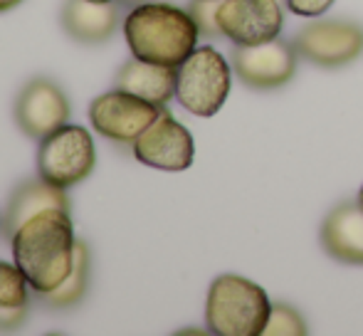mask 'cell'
Masks as SVG:
<instances>
[{
	"label": "cell",
	"mask_w": 363,
	"mask_h": 336,
	"mask_svg": "<svg viewBox=\"0 0 363 336\" xmlns=\"http://www.w3.org/2000/svg\"><path fill=\"white\" fill-rule=\"evenodd\" d=\"M336 0H284V8L301 18H321Z\"/></svg>",
	"instance_id": "ffe728a7"
},
{
	"label": "cell",
	"mask_w": 363,
	"mask_h": 336,
	"mask_svg": "<svg viewBox=\"0 0 363 336\" xmlns=\"http://www.w3.org/2000/svg\"><path fill=\"white\" fill-rule=\"evenodd\" d=\"M321 245L344 264H363V206L344 201L331 208L321 225Z\"/></svg>",
	"instance_id": "7c38bea8"
},
{
	"label": "cell",
	"mask_w": 363,
	"mask_h": 336,
	"mask_svg": "<svg viewBox=\"0 0 363 336\" xmlns=\"http://www.w3.org/2000/svg\"><path fill=\"white\" fill-rule=\"evenodd\" d=\"M89 272H91V252L89 247L82 240H77L74 245V262L72 269H69L67 279L60 284L57 289L48 294H38L40 302L48 304L52 309H67V307H77L82 302V297L86 294V284H89Z\"/></svg>",
	"instance_id": "2e32d148"
},
{
	"label": "cell",
	"mask_w": 363,
	"mask_h": 336,
	"mask_svg": "<svg viewBox=\"0 0 363 336\" xmlns=\"http://www.w3.org/2000/svg\"><path fill=\"white\" fill-rule=\"evenodd\" d=\"M119 5H124V8H136V5L146 3V0H116Z\"/></svg>",
	"instance_id": "603a6c76"
},
{
	"label": "cell",
	"mask_w": 363,
	"mask_h": 336,
	"mask_svg": "<svg viewBox=\"0 0 363 336\" xmlns=\"http://www.w3.org/2000/svg\"><path fill=\"white\" fill-rule=\"evenodd\" d=\"M218 8H220V0H191V5H188V13L193 15L198 30L206 38H218L220 35Z\"/></svg>",
	"instance_id": "d6986e66"
},
{
	"label": "cell",
	"mask_w": 363,
	"mask_h": 336,
	"mask_svg": "<svg viewBox=\"0 0 363 336\" xmlns=\"http://www.w3.org/2000/svg\"><path fill=\"white\" fill-rule=\"evenodd\" d=\"M15 121L20 131L35 141H43L69 119V99L57 82L48 77H35L20 89L15 99Z\"/></svg>",
	"instance_id": "8fae6325"
},
{
	"label": "cell",
	"mask_w": 363,
	"mask_h": 336,
	"mask_svg": "<svg viewBox=\"0 0 363 336\" xmlns=\"http://www.w3.org/2000/svg\"><path fill=\"white\" fill-rule=\"evenodd\" d=\"M279 3H284V0H279Z\"/></svg>",
	"instance_id": "4316f807"
},
{
	"label": "cell",
	"mask_w": 363,
	"mask_h": 336,
	"mask_svg": "<svg viewBox=\"0 0 363 336\" xmlns=\"http://www.w3.org/2000/svg\"><path fill=\"white\" fill-rule=\"evenodd\" d=\"M296 50L284 40H269L259 45H235L233 50V72L250 89L269 91L279 89L294 77L296 72Z\"/></svg>",
	"instance_id": "ba28073f"
},
{
	"label": "cell",
	"mask_w": 363,
	"mask_h": 336,
	"mask_svg": "<svg viewBox=\"0 0 363 336\" xmlns=\"http://www.w3.org/2000/svg\"><path fill=\"white\" fill-rule=\"evenodd\" d=\"M267 292L240 274H220L208 287L206 324L216 336H259L267 324Z\"/></svg>",
	"instance_id": "3957f363"
},
{
	"label": "cell",
	"mask_w": 363,
	"mask_h": 336,
	"mask_svg": "<svg viewBox=\"0 0 363 336\" xmlns=\"http://www.w3.org/2000/svg\"><path fill=\"white\" fill-rule=\"evenodd\" d=\"M359 203L363 206V186H361V191H359Z\"/></svg>",
	"instance_id": "cb8c5ba5"
},
{
	"label": "cell",
	"mask_w": 363,
	"mask_h": 336,
	"mask_svg": "<svg viewBox=\"0 0 363 336\" xmlns=\"http://www.w3.org/2000/svg\"><path fill=\"white\" fill-rule=\"evenodd\" d=\"M220 35L233 45H259L277 40L284 28L279 0H220Z\"/></svg>",
	"instance_id": "30bf717a"
},
{
	"label": "cell",
	"mask_w": 363,
	"mask_h": 336,
	"mask_svg": "<svg viewBox=\"0 0 363 336\" xmlns=\"http://www.w3.org/2000/svg\"><path fill=\"white\" fill-rule=\"evenodd\" d=\"M96 166V146L79 124H65L40 141L38 176L57 188H72L91 176Z\"/></svg>",
	"instance_id": "5b68a950"
},
{
	"label": "cell",
	"mask_w": 363,
	"mask_h": 336,
	"mask_svg": "<svg viewBox=\"0 0 363 336\" xmlns=\"http://www.w3.org/2000/svg\"><path fill=\"white\" fill-rule=\"evenodd\" d=\"M176 69L178 67L146 62L131 55V60H126L116 74V89L141 96L156 106H166L176 96Z\"/></svg>",
	"instance_id": "9a60e30c"
},
{
	"label": "cell",
	"mask_w": 363,
	"mask_h": 336,
	"mask_svg": "<svg viewBox=\"0 0 363 336\" xmlns=\"http://www.w3.org/2000/svg\"><path fill=\"white\" fill-rule=\"evenodd\" d=\"M94 3H111V0H94Z\"/></svg>",
	"instance_id": "d4e9b609"
},
{
	"label": "cell",
	"mask_w": 363,
	"mask_h": 336,
	"mask_svg": "<svg viewBox=\"0 0 363 336\" xmlns=\"http://www.w3.org/2000/svg\"><path fill=\"white\" fill-rule=\"evenodd\" d=\"M48 208H60V211L69 213V198L65 188H57L52 183H48L45 178H28L13 191L5 208L3 215V233L8 237H13L30 218H35L38 213L48 211Z\"/></svg>",
	"instance_id": "5bb4252c"
},
{
	"label": "cell",
	"mask_w": 363,
	"mask_h": 336,
	"mask_svg": "<svg viewBox=\"0 0 363 336\" xmlns=\"http://www.w3.org/2000/svg\"><path fill=\"white\" fill-rule=\"evenodd\" d=\"M139 164L156 171H188L196 159V144L186 126L173 119L171 111L163 106L158 119L131 144Z\"/></svg>",
	"instance_id": "9c48e42d"
},
{
	"label": "cell",
	"mask_w": 363,
	"mask_h": 336,
	"mask_svg": "<svg viewBox=\"0 0 363 336\" xmlns=\"http://www.w3.org/2000/svg\"><path fill=\"white\" fill-rule=\"evenodd\" d=\"M62 28L82 45L106 43L119 28V3H94V0H65Z\"/></svg>",
	"instance_id": "4fadbf2b"
},
{
	"label": "cell",
	"mask_w": 363,
	"mask_h": 336,
	"mask_svg": "<svg viewBox=\"0 0 363 336\" xmlns=\"http://www.w3.org/2000/svg\"><path fill=\"white\" fill-rule=\"evenodd\" d=\"M0 228H3V220H0Z\"/></svg>",
	"instance_id": "484cf974"
},
{
	"label": "cell",
	"mask_w": 363,
	"mask_h": 336,
	"mask_svg": "<svg viewBox=\"0 0 363 336\" xmlns=\"http://www.w3.org/2000/svg\"><path fill=\"white\" fill-rule=\"evenodd\" d=\"M23 0H0V13H8V10L18 8Z\"/></svg>",
	"instance_id": "7402d4cb"
},
{
	"label": "cell",
	"mask_w": 363,
	"mask_h": 336,
	"mask_svg": "<svg viewBox=\"0 0 363 336\" xmlns=\"http://www.w3.org/2000/svg\"><path fill=\"white\" fill-rule=\"evenodd\" d=\"M25 317H28V304L0 307V332H15V329H20Z\"/></svg>",
	"instance_id": "44dd1931"
},
{
	"label": "cell",
	"mask_w": 363,
	"mask_h": 336,
	"mask_svg": "<svg viewBox=\"0 0 363 336\" xmlns=\"http://www.w3.org/2000/svg\"><path fill=\"white\" fill-rule=\"evenodd\" d=\"M124 38L134 57L178 67L198 47L201 30L188 10L146 0L124 18Z\"/></svg>",
	"instance_id": "7a4b0ae2"
},
{
	"label": "cell",
	"mask_w": 363,
	"mask_h": 336,
	"mask_svg": "<svg viewBox=\"0 0 363 336\" xmlns=\"http://www.w3.org/2000/svg\"><path fill=\"white\" fill-rule=\"evenodd\" d=\"M296 55L324 69L346 67L363 55V28L351 20H311L291 40Z\"/></svg>",
	"instance_id": "8992f818"
},
{
	"label": "cell",
	"mask_w": 363,
	"mask_h": 336,
	"mask_svg": "<svg viewBox=\"0 0 363 336\" xmlns=\"http://www.w3.org/2000/svg\"><path fill=\"white\" fill-rule=\"evenodd\" d=\"M13 259L35 294H48L67 279L74 262V225L67 211L48 208L13 237Z\"/></svg>",
	"instance_id": "6da1fadb"
},
{
	"label": "cell",
	"mask_w": 363,
	"mask_h": 336,
	"mask_svg": "<svg viewBox=\"0 0 363 336\" xmlns=\"http://www.w3.org/2000/svg\"><path fill=\"white\" fill-rule=\"evenodd\" d=\"M28 279L18 264L0 262V307H18L28 304Z\"/></svg>",
	"instance_id": "ac0fdd59"
},
{
	"label": "cell",
	"mask_w": 363,
	"mask_h": 336,
	"mask_svg": "<svg viewBox=\"0 0 363 336\" xmlns=\"http://www.w3.org/2000/svg\"><path fill=\"white\" fill-rule=\"evenodd\" d=\"M161 109L163 106L151 104L124 89H111L89 104V121L104 139L131 146L158 119Z\"/></svg>",
	"instance_id": "52a82bcc"
},
{
	"label": "cell",
	"mask_w": 363,
	"mask_h": 336,
	"mask_svg": "<svg viewBox=\"0 0 363 336\" xmlns=\"http://www.w3.org/2000/svg\"><path fill=\"white\" fill-rule=\"evenodd\" d=\"M233 86V67L216 47H196L176 69V99L196 116H216Z\"/></svg>",
	"instance_id": "277c9868"
},
{
	"label": "cell",
	"mask_w": 363,
	"mask_h": 336,
	"mask_svg": "<svg viewBox=\"0 0 363 336\" xmlns=\"http://www.w3.org/2000/svg\"><path fill=\"white\" fill-rule=\"evenodd\" d=\"M306 332H309V327H306L304 317L291 304L272 302L262 336H304Z\"/></svg>",
	"instance_id": "e0dca14e"
}]
</instances>
